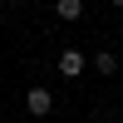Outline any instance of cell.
Segmentation results:
<instances>
[{
  "label": "cell",
  "instance_id": "obj_1",
  "mask_svg": "<svg viewBox=\"0 0 123 123\" xmlns=\"http://www.w3.org/2000/svg\"><path fill=\"white\" fill-rule=\"evenodd\" d=\"M25 104H30V113H39V118H44L49 108H54V94H49V89H39V84H35V89H30V94H25Z\"/></svg>",
  "mask_w": 123,
  "mask_h": 123
},
{
  "label": "cell",
  "instance_id": "obj_2",
  "mask_svg": "<svg viewBox=\"0 0 123 123\" xmlns=\"http://www.w3.org/2000/svg\"><path fill=\"white\" fill-rule=\"evenodd\" d=\"M59 74H64V79H79V74H84V54H79V49H64V54H59Z\"/></svg>",
  "mask_w": 123,
  "mask_h": 123
},
{
  "label": "cell",
  "instance_id": "obj_3",
  "mask_svg": "<svg viewBox=\"0 0 123 123\" xmlns=\"http://www.w3.org/2000/svg\"><path fill=\"white\" fill-rule=\"evenodd\" d=\"M54 15L59 20H84V0H54Z\"/></svg>",
  "mask_w": 123,
  "mask_h": 123
},
{
  "label": "cell",
  "instance_id": "obj_4",
  "mask_svg": "<svg viewBox=\"0 0 123 123\" xmlns=\"http://www.w3.org/2000/svg\"><path fill=\"white\" fill-rule=\"evenodd\" d=\"M94 69H98V74H118V59L113 54H94Z\"/></svg>",
  "mask_w": 123,
  "mask_h": 123
},
{
  "label": "cell",
  "instance_id": "obj_5",
  "mask_svg": "<svg viewBox=\"0 0 123 123\" xmlns=\"http://www.w3.org/2000/svg\"><path fill=\"white\" fill-rule=\"evenodd\" d=\"M108 5H123V0H108Z\"/></svg>",
  "mask_w": 123,
  "mask_h": 123
}]
</instances>
